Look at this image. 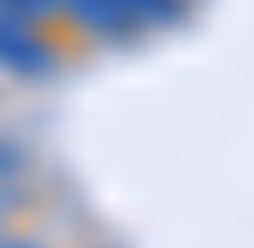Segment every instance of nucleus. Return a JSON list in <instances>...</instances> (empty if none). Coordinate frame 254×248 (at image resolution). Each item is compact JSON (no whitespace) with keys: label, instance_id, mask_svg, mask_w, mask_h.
I'll return each instance as SVG.
<instances>
[{"label":"nucleus","instance_id":"nucleus-1","mask_svg":"<svg viewBox=\"0 0 254 248\" xmlns=\"http://www.w3.org/2000/svg\"><path fill=\"white\" fill-rule=\"evenodd\" d=\"M0 248H30V242H0Z\"/></svg>","mask_w":254,"mask_h":248}]
</instances>
